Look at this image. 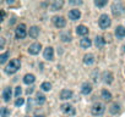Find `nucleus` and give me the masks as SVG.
I'll list each match as a JSON object with an SVG mask.
<instances>
[{"label": "nucleus", "mask_w": 125, "mask_h": 117, "mask_svg": "<svg viewBox=\"0 0 125 117\" xmlns=\"http://www.w3.org/2000/svg\"><path fill=\"white\" fill-rule=\"evenodd\" d=\"M60 39L64 42V43H69V42H71V34L69 33V32H64V33H61L60 34Z\"/></svg>", "instance_id": "a878e982"}, {"label": "nucleus", "mask_w": 125, "mask_h": 117, "mask_svg": "<svg viewBox=\"0 0 125 117\" xmlns=\"http://www.w3.org/2000/svg\"><path fill=\"white\" fill-rule=\"evenodd\" d=\"M27 111H29L31 109H32V99H28V101H27Z\"/></svg>", "instance_id": "c9c22d12"}, {"label": "nucleus", "mask_w": 125, "mask_h": 117, "mask_svg": "<svg viewBox=\"0 0 125 117\" xmlns=\"http://www.w3.org/2000/svg\"><path fill=\"white\" fill-rule=\"evenodd\" d=\"M110 25H112V20H110V17L107 13H103V15L99 16V18H98V26H99L101 29L109 28Z\"/></svg>", "instance_id": "7ed1b4c3"}, {"label": "nucleus", "mask_w": 125, "mask_h": 117, "mask_svg": "<svg viewBox=\"0 0 125 117\" xmlns=\"http://www.w3.org/2000/svg\"><path fill=\"white\" fill-rule=\"evenodd\" d=\"M20 67H21L20 58H12V60H10V62L7 64V66L5 68V73L14 74V73H16L17 71L20 70Z\"/></svg>", "instance_id": "f257e3e1"}, {"label": "nucleus", "mask_w": 125, "mask_h": 117, "mask_svg": "<svg viewBox=\"0 0 125 117\" xmlns=\"http://www.w3.org/2000/svg\"><path fill=\"white\" fill-rule=\"evenodd\" d=\"M11 95H12L11 88H10V87H5L4 90H3V100H4L5 103H9L10 99H11Z\"/></svg>", "instance_id": "dca6fc26"}, {"label": "nucleus", "mask_w": 125, "mask_h": 117, "mask_svg": "<svg viewBox=\"0 0 125 117\" xmlns=\"http://www.w3.org/2000/svg\"><path fill=\"white\" fill-rule=\"evenodd\" d=\"M92 84L91 83H88V82H85V83H82V85H81V93L83 94V95H88V94H91L92 93Z\"/></svg>", "instance_id": "4468645a"}, {"label": "nucleus", "mask_w": 125, "mask_h": 117, "mask_svg": "<svg viewBox=\"0 0 125 117\" xmlns=\"http://www.w3.org/2000/svg\"><path fill=\"white\" fill-rule=\"evenodd\" d=\"M95 45H96L97 49H102L105 45V40H104V38L102 35H97L95 38Z\"/></svg>", "instance_id": "6ab92c4d"}, {"label": "nucleus", "mask_w": 125, "mask_h": 117, "mask_svg": "<svg viewBox=\"0 0 125 117\" xmlns=\"http://www.w3.org/2000/svg\"><path fill=\"white\" fill-rule=\"evenodd\" d=\"M1 3H3V0H0V4H1Z\"/></svg>", "instance_id": "a19ab883"}, {"label": "nucleus", "mask_w": 125, "mask_h": 117, "mask_svg": "<svg viewBox=\"0 0 125 117\" xmlns=\"http://www.w3.org/2000/svg\"><path fill=\"white\" fill-rule=\"evenodd\" d=\"M41 89H42L43 91H49V90L51 89V84H50L49 82H43V83L41 84Z\"/></svg>", "instance_id": "cd10ccee"}, {"label": "nucleus", "mask_w": 125, "mask_h": 117, "mask_svg": "<svg viewBox=\"0 0 125 117\" xmlns=\"http://www.w3.org/2000/svg\"><path fill=\"white\" fill-rule=\"evenodd\" d=\"M41 49H42V44L41 43H33L28 48V54H31V55H38L39 51H41Z\"/></svg>", "instance_id": "9d476101"}, {"label": "nucleus", "mask_w": 125, "mask_h": 117, "mask_svg": "<svg viewBox=\"0 0 125 117\" xmlns=\"http://www.w3.org/2000/svg\"><path fill=\"white\" fill-rule=\"evenodd\" d=\"M124 12H125V5L123 4V1L115 0V1L112 4V13L115 17H119V16L124 15Z\"/></svg>", "instance_id": "f03ea898"}, {"label": "nucleus", "mask_w": 125, "mask_h": 117, "mask_svg": "<svg viewBox=\"0 0 125 117\" xmlns=\"http://www.w3.org/2000/svg\"><path fill=\"white\" fill-rule=\"evenodd\" d=\"M6 3H7L9 5H12V4L15 3V0H6Z\"/></svg>", "instance_id": "4c0bfd02"}, {"label": "nucleus", "mask_w": 125, "mask_h": 117, "mask_svg": "<svg viewBox=\"0 0 125 117\" xmlns=\"http://www.w3.org/2000/svg\"><path fill=\"white\" fill-rule=\"evenodd\" d=\"M15 35L17 39H25L27 37V27L25 23H20L15 29Z\"/></svg>", "instance_id": "39448f33"}, {"label": "nucleus", "mask_w": 125, "mask_h": 117, "mask_svg": "<svg viewBox=\"0 0 125 117\" xmlns=\"http://www.w3.org/2000/svg\"><path fill=\"white\" fill-rule=\"evenodd\" d=\"M120 105L118 104V103H114V104H112L110 105V107H109V112L112 113V115H117V113H119L120 112Z\"/></svg>", "instance_id": "b1692460"}, {"label": "nucleus", "mask_w": 125, "mask_h": 117, "mask_svg": "<svg viewBox=\"0 0 125 117\" xmlns=\"http://www.w3.org/2000/svg\"><path fill=\"white\" fill-rule=\"evenodd\" d=\"M95 61H96V60H95V55H93V54H86V55L83 56V64L87 65V66L93 65Z\"/></svg>", "instance_id": "f3484780"}, {"label": "nucleus", "mask_w": 125, "mask_h": 117, "mask_svg": "<svg viewBox=\"0 0 125 117\" xmlns=\"http://www.w3.org/2000/svg\"><path fill=\"white\" fill-rule=\"evenodd\" d=\"M123 51H124V52H125V44H124V45H123Z\"/></svg>", "instance_id": "58836bf2"}, {"label": "nucleus", "mask_w": 125, "mask_h": 117, "mask_svg": "<svg viewBox=\"0 0 125 117\" xmlns=\"http://www.w3.org/2000/svg\"><path fill=\"white\" fill-rule=\"evenodd\" d=\"M92 45V40L88 37H83L81 40H80V46L82 48V49H88Z\"/></svg>", "instance_id": "a211bd4d"}, {"label": "nucleus", "mask_w": 125, "mask_h": 117, "mask_svg": "<svg viewBox=\"0 0 125 117\" xmlns=\"http://www.w3.org/2000/svg\"><path fill=\"white\" fill-rule=\"evenodd\" d=\"M10 113L11 112L7 107H5V106L0 107V117H10Z\"/></svg>", "instance_id": "bb28decb"}, {"label": "nucleus", "mask_w": 125, "mask_h": 117, "mask_svg": "<svg viewBox=\"0 0 125 117\" xmlns=\"http://www.w3.org/2000/svg\"><path fill=\"white\" fill-rule=\"evenodd\" d=\"M23 103H25V99H23V98H17L16 101H15V106H16V107H20V106L23 105Z\"/></svg>", "instance_id": "2f4dec72"}, {"label": "nucleus", "mask_w": 125, "mask_h": 117, "mask_svg": "<svg viewBox=\"0 0 125 117\" xmlns=\"http://www.w3.org/2000/svg\"><path fill=\"white\" fill-rule=\"evenodd\" d=\"M73 90H70V89H63L59 94V99L60 100H69L73 98Z\"/></svg>", "instance_id": "9b49d317"}, {"label": "nucleus", "mask_w": 125, "mask_h": 117, "mask_svg": "<svg viewBox=\"0 0 125 117\" xmlns=\"http://www.w3.org/2000/svg\"><path fill=\"white\" fill-rule=\"evenodd\" d=\"M76 33H77V35L86 37V35L88 34V28H87L86 26H83V25H80V26L76 27Z\"/></svg>", "instance_id": "aec40b11"}, {"label": "nucleus", "mask_w": 125, "mask_h": 117, "mask_svg": "<svg viewBox=\"0 0 125 117\" xmlns=\"http://www.w3.org/2000/svg\"><path fill=\"white\" fill-rule=\"evenodd\" d=\"M80 17H81V12H80V10H77V9H73V10L69 11V18L71 20V21H77V20H80Z\"/></svg>", "instance_id": "ddd939ff"}, {"label": "nucleus", "mask_w": 125, "mask_h": 117, "mask_svg": "<svg viewBox=\"0 0 125 117\" xmlns=\"http://www.w3.org/2000/svg\"><path fill=\"white\" fill-rule=\"evenodd\" d=\"M83 0H69V4L73 5V6H79V5H82Z\"/></svg>", "instance_id": "7c9ffc66"}, {"label": "nucleus", "mask_w": 125, "mask_h": 117, "mask_svg": "<svg viewBox=\"0 0 125 117\" xmlns=\"http://www.w3.org/2000/svg\"><path fill=\"white\" fill-rule=\"evenodd\" d=\"M27 34H28L32 39H37L38 35H39V27H37V26H32V27L29 28V31L27 32Z\"/></svg>", "instance_id": "2eb2a0df"}, {"label": "nucleus", "mask_w": 125, "mask_h": 117, "mask_svg": "<svg viewBox=\"0 0 125 117\" xmlns=\"http://www.w3.org/2000/svg\"><path fill=\"white\" fill-rule=\"evenodd\" d=\"M7 58H9V52L6 51V52H4V54H1L0 55V65H3V64H5L6 61H7Z\"/></svg>", "instance_id": "c756f323"}, {"label": "nucleus", "mask_w": 125, "mask_h": 117, "mask_svg": "<svg viewBox=\"0 0 125 117\" xmlns=\"http://www.w3.org/2000/svg\"><path fill=\"white\" fill-rule=\"evenodd\" d=\"M102 78H103V82H104L105 84H110V83H113V81H114V74H113L110 71H104V72L102 73Z\"/></svg>", "instance_id": "1a4fd4ad"}, {"label": "nucleus", "mask_w": 125, "mask_h": 117, "mask_svg": "<svg viewBox=\"0 0 125 117\" xmlns=\"http://www.w3.org/2000/svg\"><path fill=\"white\" fill-rule=\"evenodd\" d=\"M64 6V0H53L50 5V11H59Z\"/></svg>", "instance_id": "f8f14e48"}, {"label": "nucleus", "mask_w": 125, "mask_h": 117, "mask_svg": "<svg viewBox=\"0 0 125 117\" xmlns=\"http://www.w3.org/2000/svg\"><path fill=\"white\" fill-rule=\"evenodd\" d=\"M5 43H6L5 39H4L3 37H0V49H3V48L5 46Z\"/></svg>", "instance_id": "f704fd0d"}, {"label": "nucleus", "mask_w": 125, "mask_h": 117, "mask_svg": "<svg viewBox=\"0 0 125 117\" xmlns=\"http://www.w3.org/2000/svg\"><path fill=\"white\" fill-rule=\"evenodd\" d=\"M115 37H117L118 39H123V38H125V27H123V26H118V27L115 28Z\"/></svg>", "instance_id": "5701e85b"}, {"label": "nucleus", "mask_w": 125, "mask_h": 117, "mask_svg": "<svg viewBox=\"0 0 125 117\" xmlns=\"http://www.w3.org/2000/svg\"><path fill=\"white\" fill-rule=\"evenodd\" d=\"M34 101H36L37 105H43V104H45L47 99H45V96L42 93H37L36 94V98H34Z\"/></svg>", "instance_id": "412c9836"}, {"label": "nucleus", "mask_w": 125, "mask_h": 117, "mask_svg": "<svg viewBox=\"0 0 125 117\" xmlns=\"http://www.w3.org/2000/svg\"><path fill=\"white\" fill-rule=\"evenodd\" d=\"M43 57L48 61H53L54 60V49L51 46H47L43 51Z\"/></svg>", "instance_id": "6e6552de"}, {"label": "nucleus", "mask_w": 125, "mask_h": 117, "mask_svg": "<svg viewBox=\"0 0 125 117\" xmlns=\"http://www.w3.org/2000/svg\"><path fill=\"white\" fill-rule=\"evenodd\" d=\"M21 93H22L21 87H16V88H15V96H16V98H20Z\"/></svg>", "instance_id": "473e14b6"}, {"label": "nucleus", "mask_w": 125, "mask_h": 117, "mask_svg": "<svg viewBox=\"0 0 125 117\" xmlns=\"http://www.w3.org/2000/svg\"><path fill=\"white\" fill-rule=\"evenodd\" d=\"M36 117H44L43 115H39V116H36Z\"/></svg>", "instance_id": "ea45409f"}, {"label": "nucleus", "mask_w": 125, "mask_h": 117, "mask_svg": "<svg viewBox=\"0 0 125 117\" xmlns=\"http://www.w3.org/2000/svg\"><path fill=\"white\" fill-rule=\"evenodd\" d=\"M108 3V0H95V5L97 7H104Z\"/></svg>", "instance_id": "c85d7f7f"}, {"label": "nucleus", "mask_w": 125, "mask_h": 117, "mask_svg": "<svg viewBox=\"0 0 125 117\" xmlns=\"http://www.w3.org/2000/svg\"><path fill=\"white\" fill-rule=\"evenodd\" d=\"M104 112H105V106H104V104H102V103H95V104L92 105V107H91V113H92L93 116H96V117L102 116Z\"/></svg>", "instance_id": "20e7f679"}, {"label": "nucleus", "mask_w": 125, "mask_h": 117, "mask_svg": "<svg viewBox=\"0 0 125 117\" xmlns=\"http://www.w3.org/2000/svg\"><path fill=\"white\" fill-rule=\"evenodd\" d=\"M53 23H54V26L59 29L64 28L66 26V20L63 17V16H54L53 17Z\"/></svg>", "instance_id": "423d86ee"}, {"label": "nucleus", "mask_w": 125, "mask_h": 117, "mask_svg": "<svg viewBox=\"0 0 125 117\" xmlns=\"http://www.w3.org/2000/svg\"><path fill=\"white\" fill-rule=\"evenodd\" d=\"M4 18H5V11L4 10H0V23L4 21Z\"/></svg>", "instance_id": "72a5a7b5"}, {"label": "nucleus", "mask_w": 125, "mask_h": 117, "mask_svg": "<svg viewBox=\"0 0 125 117\" xmlns=\"http://www.w3.org/2000/svg\"><path fill=\"white\" fill-rule=\"evenodd\" d=\"M60 109H61V111H63L65 115H67V116H74V115L76 113L75 107L71 105V104H63V105L60 106Z\"/></svg>", "instance_id": "0eeeda50"}, {"label": "nucleus", "mask_w": 125, "mask_h": 117, "mask_svg": "<svg viewBox=\"0 0 125 117\" xmlns=\"http://www.w3.org/2000/svg\"><path fill=\"white\" fill-rule=\"evenodd\" d=\"M101 95H102V98H103L104 101H110V100H112V93L108 91L107 89H103V90L101 91Z\"/></svg>", "instance_id": "393cba45"}, {"label": "nucleus", "mask_w": 125, "mask_h": 117, "mask_svg": "<svg viewBox=\"0 0 125 117\" xmlns=\"http://www.w3.org/2000/svg\"><path fill=\"white\" fill-rule=\"evenodd\" d=\"M26 93H27V94H31V93H33V88H32V87H31V88H28Z\"/></svg>", "instance_id": "e433bc0d"}, {"label": "nucleus", "mask_w": 125, "mask_h": 117, "mask_svg": "<svg viewBox=\"0 0 125 117\" xmlns=\"http://www.w3.org/2000/svg\"><path fill=\"white\" fill-rule=\"evenodd\" d=\"M25 117H28V116H25Z\"/></svg>", "instance_id": "79ce46f5"}, {"label": "nucleus", "mask_w": 125, "mask_h": 117, "mask_svg": "<svg viewBox=\"0 0 125 117\" xmlns=\"http://www.w3.org/2000/svg\"><path fill=\"white\" fill-rule=\"evenodd\" d=\"M34 81H36V77H34V74H32V73H27V74H25V77H23V83L25 84H33L34 83Z\"/></svg>", "instance_id": "4be33fe9"}]
</instances>
